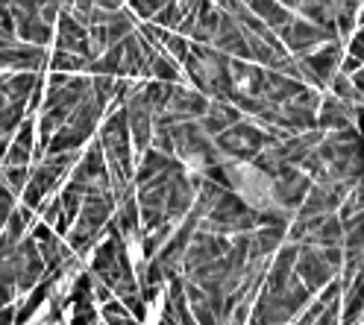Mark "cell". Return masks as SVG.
Here are the masks:
<instances>
[{"label": "cell", "mask_w": 364, "mask_h": 325, "mask_svg": "<svg viewBox=\"0 0 364 325\" xmlns=\"http://www.w3.org/2000/svg\"><path fill=\"white\" fill-rule=\"evenodd\" d=\"M12 21H15V38L21 44H33V48H48L53 44V27H48L44 21L36 15V12H21V9H12Z\"/></svg>", "instance_id": "obj_1"}, {"label": "cell", "mask_w": 364, "mask_h": 325, "mask_svg": "<svg viewBox=\"0 0 364 325\" xmlns=\"http://www.w3.org/2000/svg\"><path fill=\"white\" fill-rule=\"evenodd\" d=\"M24 118H27V103H12L9 100L4 109H0V138H12Z\"/></svg>", "instance_id": "obj_2"}, {"label": "cell", "mask_w": 364, "mask_h": 325, "mask_svg": "<svg viewBox=\"0 0 364 325\" xmlns=\"http://www.w3.org/2000/svg\"><path fill=\"white\" fill-rule=\"evenodd\" d=\"M48 71H59V74H85L88 71V62L74 56V53H62V50H53L48 56Z\"/></svg>", "instance_id": "obj_3"}, {"label": "cell", "mask_w": 364, "mask_h": 325, "mask_svg": "<svg viewBox=\"0 0 364 325\" xmlns=\"http://www.w3.org/2000/svg\"><path fill=\"white\" fill-rule=\"evenodd\" d=\"M0 182H4L15 197H21V191H24V188H27V182H30V167L0 165Z\"/></svg>", "instance_id": "obj_4"}, {"label": "cell", "mask_w": 364, "mask_h": 325, "mask_svg": "<svg viewBox=\"0 0 364 325\" xmlns=\"http://www.w3.org/2000/svg\"><path fill=\"white\" fill-rule=\"evenodd\" d=\"M9 141L18 144V147L33 150V144H36V118H33V114H27V118L21 121V126L15 129V135L9 138Z\"/></svg>", "instance_id": "obj_5"}, {"label": "cell", "mask_w": 364, "mask_h": 325, "mask_svg": "<svg viewBox=\"0 0 364 325\" xmlns=\"http://www.w3.org/2000/svg\"><path fill=\"white\" fill-rule=\"evenodd\" d=\"M15 205H18V197L6 188L4 182H0V231H4V226H6V220H9V214L15 211Z\"/></svg>", "instance_id": "obj_6"}, {"label": "cell", "mask_w": 364, "mask_h": 325, "mask_svg": "<svg viewBox=\"0 0 364 325\" xmlns=\"http://www.w3.org/2000/svg\"><path fill=\"white\" fill-rule=\"evenodd\" d=\"M0 325H15V305L0 308Z\"/></svg>", "instance_id": "obj_7"}]
</instances>
